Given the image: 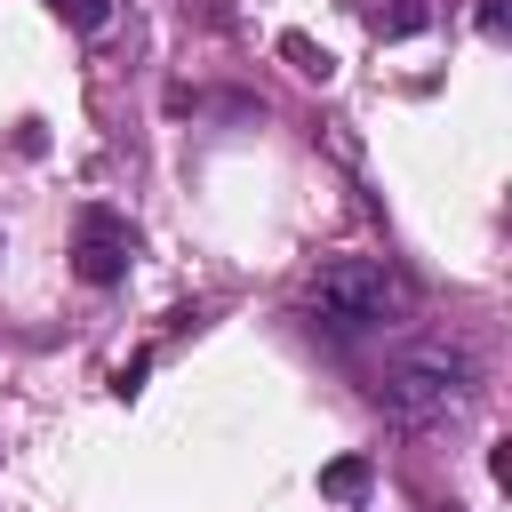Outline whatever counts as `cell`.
Masks as SVG:
<instances>
[{
    "label": "cell",
    "instance_id": "obj_1",
    "mask_svg": "<svg viewBox=\"0 0 512 512\" xmlns=\"http://www.w3.org/2000/svg\"><path fill=\"white\" fill-rule=\"evenodd\" d=\"M472 384H480V360L464 336H408L368 368V400L384 424H440L472 400Z\"/></svg>",
    "mask_w": 512,
    "mask_h": 512
},
{
    "label": "cell",
    "instance_id": "obj_2",
    "mask_svg": "<svg viewBox=\"0 0 512 512\" xmlns=\"http://www.w3.org/2000/svg\"><path fill=\"white\" fill-rule=\"evenodd\" d=\"M304 312H312V328H328V336H376V328H392V320L416 312V280H408L392 256H336V264L312 272Z\"/></svg>",
    "mask_w": 512,
    "mask_h": 512
},
{
    "label": "cell",
    "instance_id": "obj_3",
    "mask_svg": "<svg viewBox=\"0 0 512 512\" xmlns=\"http://www.w3.org/2000/svg\"><path fill=\"white\" fill-rule=\"evenodd\" d=\"M128 264H136V224L120 216V208H80L72 216V272L88 280V288H112V280H128Z\"/></svg>",
    "mask_w": 512,
    "mask_h": 512
},
{
    "label": "cell",
    "instance_id": "obj_4",
    "mask_svg": "<svg viewBox=\"0 0 512 512\" xmlns=\"http://www.w3.org/2000/svg\"><path fill=\"white\" fill-rule=\"evenodd\" d=\"M360 16H368V32H376V40H408V32H424V24H432V0H368Z\"/></svg>",
    "mask_w": 512,
    "mask_h": 512
},
{
    "label": "cell",
    "instance_id": "obj_5",
    "mask_svg": "<svg viewBox=\"0 0 512 512\" xmlns=\"http://www.w3.org/2000/svg\"><path fill=\"white\" fill-rule=\"evenodd\" d=\"M368 488V456H336L328 472H320V496H336V504H352Z\"/></svg>",
    "mask_w": 512,
    "mask_h": 512
},
{
    "label": "cell",
    "instance_id": "obj_6",
    "mask_svg": "<svg viewBox=\"0 0 512 512\" xmlns=\"http://www.w3.org/2000/svg\"><path fill=\"white\" fill-rule=\"evenodd\" d=\"M48 8H56L72 32H104V24H112V0H48Z\"/></svg>",
    "mask_w": 512,
    "mask_h": 512
},
{
    "label": "cell",
    "instance_id": "obj_7",
    "mask_svg": "<svg viewBox=\"0 0 512 512\" xmlns=\"http://www.w3.org/2000/svg\"><path fill=\"white\" fill-rule=\"evenodd\" d=\"M0 256H8V232H0Z\"/></svg>",
    "mask_w": 512,
    "mask_h": 512
}]
</instances>
